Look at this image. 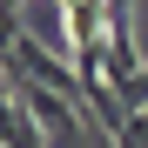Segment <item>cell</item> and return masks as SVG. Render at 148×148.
I'll list each match as a JSON object with an SVG mask.
<instances>
[{"label":"cell","mask_w":148,"mask_h":148,"mask_svg":"<svg viewBox=\"0 0 148 148\" xmlns=\"http://www.w3.org/2000/svg\"><path fill=\"white\" fill-rule=\"evenodd\" d=\"M67 7H74V0H61V14H67Z\"/></svg>","instance_id":"cell-1"}]
</instances>
